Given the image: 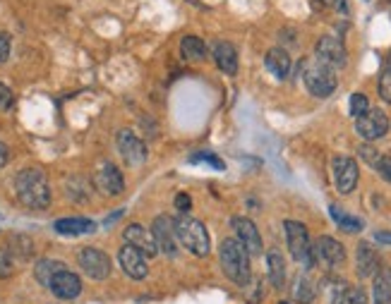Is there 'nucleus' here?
Returning <instances> with one entry per match:
<instances>
[{
    "instance_id": "nucleus-1",
    "label": "nucleus",
    "mask_w": 391,
    "mask_h": 304,
    "mask_svg": "<svg viewBox=\"0 0 391 304\" xmlns=\"http://www.w3.org/2000/svg\"><path fill=\"white\" fill-rule=\"evenodd\" d=\"M15 192H17L19 204L26 209L44 211V209H49V204H51L49 177H46L44 170H39V168L19 170L15 177Z\"/></svg>"
},
{
    "instance_id": "nucleus-2",
    "label": "nucleus",
    "mask_w": 391,
    "mask_h": 304,
    "mask_svg": "<svg viewBox=\"0 0 391 304\" xmlns=\"http://www.w3.org/2000/svg\"><path fill=\"white\" fill-rule=\"evenodd\" d=\"M218 261H221V271L228 281L235 285H248L250 281V254L248 249L238 242V237H226L218 247Z\"/></svg>"
},
{
    "instance_id": "nucleus-3",
    "label": "nucleus",
    "mask_w": 391,
    "mask_h": 304,
    "mask_svg": "<svg viewBox=\"0 0 391 304\" xmlns=\"http://www.w3.org/2000/svg\"><path fill=\"white\" fill-rule=\"evenodd\" d=\"M173 230H176V240H181V244L188 252L195 256H207L211 249L209 242V233L204 228V223H200L197 218H192L188 214H181L173 221Z\"/></svg>"
},
{
    "instance_id": "nucleus-4",
    "label": "nucleus",
    "mask_w": 391,
    "mask_h": 304,
    "mask_svg": "<svg viewBox=\"0 0 391 304\" xmlns=\"http://www.w3.org/2000/svg\"><path fill=\"white\" fill-rule=\"evenodd\" d=\"M303 82L315 98H327L336 91V72L334 68L324 65L322 61H305L303 65Z\"/></svg>"
},
{
    "instance_id": "nucleus-5",
    "label": "nucleus",
    "mask_w": 391,
    "mask_h": 304,
    "mask_svg": "<svg viewBox=\"0 0 391 304\" xmlns=\"http://www.w3.org/2000/svg\"><path fill=\"white\" fill-rule=\"evenodd\" d=\"M283 230H286V242H288L290 256H293L305 271H310L315 266V249H313V244H310L308 228L298 221H286L283 223Z\"/></svg>"
},
{
    "instance_id": "nucleus-6",
    "label": "nucleus",
    "mask_w": 391,
    "mask_h": 304,
    "mask_svg": "<svg viewBox=\"0 0 391 304\" xmlns=\"http://www.w3.org/2000/svg\"><path fill=\"white\" fill-rule=\"evenodd\" d=\"M77 263L91 281H106L111 276V259L106 256V252L96 247H84L79 249Z\"/></svg>"
},
{
    "instance_id": "nucleus-7",
    "label": "nucleus",
    "mask_w": 391,
    "mask_h": 304,
    "mask_svg": "<svg viewBox=\"0 0 391 304\" xmlns=\"http://www.w3.org/2000/svg\"><path fill=\"white\" fill-rule=\"evenodd\" d=\"M355 130L365 142H377L389 132V117L382 108H370L367 113L355 117Z\"/></svg>"
},
{
    "instance_id": "nucleus-8",
    "label": "nucleus",
    "mask_w": 391,
    "mask_h": 304,
    "mask_svg": "<svg viewBox=\"0 0 391 304\" xmlns=\"http://www.w3.org/2000/svg\"><path fill=\"white\" fill-rule=\"evenodd\" d=\"M331 170H334V184L339 194H350L357 187L360 170H357V163L350 156H336L331 161Z\"/></svg>"
},
{
    "instance_id": "nucleus-9",
    "label": "nucleus",
    "mask_w": 391,
    "mask_h": 304,
    "mask_svg": "<svg viewBox=\"0 0 391 304\" xmlns=\"http://www.w3.org/2000/svg\"><path fill=\"white\" fill-rule=\"evenodd\" d=\"M230 226H233V233L238 235V242L243 244L245 249H248L250 256H260L264 252L262 247V235L260 230H257V226L250 218L245 216H235L233 221H230Z\"/></svg>"
},
{
    "instance_id": "nucleus-10",
    "label": "nucleus",
    "mask_w": 391,
    "mask_h": 304,
    "mask_svg": "<svg viewBox=\"0 0 391 304\" xmlns=\"http://www.w3.org/2000/svg\"><path fill=\"white\" fill-rule=\"evenodd\" d=\"M315 53H317V61H322L324 65H329V68L334 70L346 68V61H348L346 46L336 36H322L315 46Z\"/></svg>"
},
{
    "instance_id": "nucleus-11",
    "label": "nucleus",
    "mask_w": 391,
    "mask_h": 304,
    "mask_svg": "<svg viewBox=\"0 0 391 304\" xmlns=\"http://www.w3.org/2000/svg\"><path fill=\"white\" fill-rule=\"evenodd\" d=\"M118 261H121V268L125 271V276L132 281H144L149 273V266H147V256L139 252L137 247L125 242V247L118 252Z\"/></svg>"
},
{
    "instance_id": "nucleus-12",
    "label": "nucleus",
    "mask_w": 391,
    "mask_h": 304,
    "mask_svg": "<svg viewBox=\"0 0 391 304\" xmlns=\"http://www.w3.org/2000/svg\"><path fill=\"white\" fill-rule=\"evenodd\" d=\"M116 144H118V151H121L123 161L128 165H142L144 161H147V147H144V142L132 135L130 130L118 132Z\"/></svg>"
},
{
    "instance_id": "nucleus-13",
    "label": "nucleus",
    "mask_w": 391,
    "mask_h": 304,
    "mask_svg": "<svg viewBox=\"0 0 391 304\" xmlns=\"http://www.w3.org/2000/svg\"><path fill=\"white\" fill-rule=\"evenodd\" d=\"M94 182H96V187L101 189L106 196H118V194H123V189H125L123 173L116 168L113 163H108V161L98 165V170H96V175H94Z\"/></svg>"
},
{
    "instance_id": "nucleus-14",
    "label": "nucleus",
    "mask_w": 391,
    "mask_h": 304,
    "mask_svg": "<svg viewBox=\"0 0 391 304\" xmlns=\"http://www.w3.org/2000/svg\"><path fill=\"white\" fill-rule=\"evenodd\" d=\"M151 235H154L156 240V247L158 252H163L166 256H173L178 254V244H176V230H173V221L166 216H158L154 221V226H151Z\"/></svg>"
},
{
    "instance_id": "nucleus-15",
    "label": "nucleus",
    "mask_w": 391,
    "mask_h": 304,
    "mask_svg": "<svg viewBox=\"0 0 391 304\" xmlns=\"http://www.w3.org/2000/svg\"><path fill=\"white\" fill-rule=\"evenodd\" d=\"M49 290L56 297H61V300H77V297L82 295V281H79L77 273L65 268L61 273L53 276Z\"/></svg>"
},
{
    "instance_id": "nucleus-16",
    "label": "nucleus",
    "mask_w": 391,
    "mask_h": 304,
    "mask_svg": "<svg viewBox=\"0 0 391 304\" xmlns=\"http://www.w3.org/2000/svg\"><path fill=\"white\" fill-rule=\"evenodd\" d=\"M123 237H125V242L132 244V247H137L144 256L158 254V247H156V240H154V235H151V230L139 226V223H132V226L125 228Z\"/></svg>"
},
{
    "instance_id": "nucleus-17",
    "label": "nucleus",
    "mask_w": 391,
    "mask_h": 304,
    "mask_svg": "<svg viewBox=\"0 0 391 304\" xmlns=\"http://www.w3.org/2000/svg\"><path fill=\"white\" fill-rule=\"evenodd\" d=\"M315 259H322L327 266H341L343 261H346V249H343V244L339 240H334V237H320L315 244Z\"/></svg>"
},
{
    "instance_id": "nucleus-18",
    "label": "nucleus",
    "mask_w": 391,
    "mask_h": 304,
    "mask_svg": "<svg viewBox=\"0 0 391 304\" xmlns=\"http://www.w3.org/2000/svg\"><path fill=\"white\" fill-rule=\"evenodd\" d=\"M380 268V256L367 242H360L357 244V252H355V271L360 278H372Z\"/></svg>"
},
{
    "instance_id": "nucleus-19",
    "label": "nucleus",
    "mask_w": 391,
    "mask_h": 304,
    "mask_svg": "<svg viewBox=\"0 0 391 304\" xmlns=\"http://www.w3.org/2000/svg\"><path fill=\"white\" fill-rule=\"evenodd\" d=\"M211 53H214V61H216L218 70L226 72V75H235L238 72V53H235L233 46H230L228 41H216Z\"/></svg>"
},
{
    "instance_id": "nucleus-20",
    "label": "nucleus",
    "mask_w": 391,
    "mask_h": 304,
    "mask_svg": "<svg viewBox=\"0 0 391 304\" xmlns=\"http://www.w3.org/2000/svg\"><path fill=\"white\" fill-rule=\"evenodd\" d=\"M267 276L276 290L286 285V259H283V254L278 249H269L267 252Z\"/></svg>"
},
{
    "instance_id": "nucleus-21",
    "label": "nucleus",
    "mask_w": 391,
    "mask_h": 304,
    "mask_svg": "<svg viewBox=\"0 0 391 304\" xmlns=\"http://www.w3.org/2000/svg\"><path fill=\"white\" fill-rule=\"evenodd\" d=\"M96 230V223L89 221V218H63V221H56V233L68 235V237H77V235H89Z\"/></svg>"
},
{
    "instance_id": "nucleus-22",
    "label": "nucleus",
    "mask_w": 391,
    "mask_h": 304,
    "mask_svg": "<svg viewBox=\"0 0 391 304\" xmlns=\"http://www.w3.org/2000/svg\"><path fill=\"white\" fill-rule=\"evenodd\" d=\"M264 65H267V70L276 79H286L290 75V56L283 48H271V51H267Z\"/></svg>"
},
{
    "instance_id": "nucleus-23",
    "label": "nucleus",
    "mask_w": 391,
    "mask_h": 304,
    "mask_svg": "<svg viewBox=\"0 0 391 304\" xmlns=\"http://www.w3.org/2000/svg\"><path fill=\"white\" fill-rule=\"evenodd\" d=\"M372 300L375 304H391V268L380 266L372 276Z\"/></svg>"
},
{
    "instance_id": "nucleus-24",
    "label": "nucleus",
    "mask_w": 391,
    "mask_h": 304,
    "mask_svg": "<svg viewBox=\"0 0 391 304\" xmlns=\"http://www.w3.org/2000/svg\"><path fill=\"white\" fill-rule=\"evenodd\" d=\"M181 53H183V58L185 61H190V63H202L204 58H207V43L202 41V38H197V36H185L183 41H181Z\"/></svg>"
},
{
    "instance_id": "nucleus-25",
    "label": "nucleus",
    "mask_w": 391,
    "mask_h": 304,
    "mask_svg": "<svg viewBox=\"0 0 391 304\" xmlns=\"http://www.w3.org/2000/svg\"><path fill=\"white\" fill-rule=\"evenodd\" d=\"M68 266H65L63 261H56V259H41L36 263V268H34V276H36V281L41 283L44 288H49L51 285V281H53V276L56 273H61V271H65Z\"/></svg>"
},
{
    "instance_id": "nucleus-26",
    "label": "nucleus",
    "mask_w": 391,
    "mask_h": 304,
    "mask_svg": "<svg viewBox=\"0 0 391 304\" xmlns=\"http://www.w3.org/2000/svg\"><path fill=\"white\" fill-rule=\"evenodd\" d=\"M317 297V288L315 283L308 278V276H298L295 283H293V300L300 302V304H313Z\"/></svg>"
},
{
    "instance_id": "nucleus-27",
    "label": "nucleus",
    "mask_w": 391,
    "mask_h": 304,
    "mask_svg": "<svg viewBox=\"0 0 391 304\" xmlns=\"http://www.w3.org/2000/svg\"><path fill=\"white\" fill-rule=\"evenodd\" d=\"M10 254L17 256V259L22 261H29L31 256H34V244H31V240L22 233L17 235H10Z\"/></svg>"
},
{
    "instance_id": "nucleus-28",
    "label": "nucleus",
    "mask_w": 391,
    "mask_h": 304,
    "mask_svg": "<svg viewBox=\"0 0 391 304\" xmlns=\"http://www.w3.org/2000/svg\"><path fill=\"white\" fill-rule=\"evenodd\" d=\"M329 211H331V218H334V223L343 230V233H360V230H362L360 218L346 214V211H341L339 206H331Z\"/></svg>"
},
{
    "instance_id": "nucleus-29",
    "label": "nucleus",
    "mask_w": 391,
    "mask_h": 304,
    "mask_svg": "<svg viewBox=\"0 0 391 304\" xmlns=\"http://www.w3.org/2000/svg\"><path fill=\"white\" fill-rule=\"evenodd\" d=\"M346 283L339 281V278H327L324 281V300H327V304H339L343 293H346Z\"/></svg>"
},
{
    "instance_id": "nucleus-30",
    "label": "nucleus",
    "mask_w": 391,
    "mask_h": 304,
    "mask_svg": "<svg viewBox=\"0 0 391 304\" xmlns=\"http://www.w3.org/2000/svg\"><path fill=\"white\" fill-rule=\"evenodd\" d=\"M339 304H367V295L362 288H346Z\"/></svg>"
},
{
    "instance_id": "nucleus-31",
    "label": "nucleus",
    "mask_w": 391,
    "mask_h": 304,
    "mask_svg": "<svg viewBox=\"0 0 391 304\" xmlns=\"http://www.w3.org/2000/svg\"><path fill=\"white\" fill-rule=\"evenodd\" d=\"M370 110V101L365 94H353L350 96V115L353 117H360L362 113Z\"/></svg>"
},
{
    "instance_id": "nucleus-32",
    "label": "nucleus",
    "mask_w": 391,
    "mask_h": 304,
    "mask_svg": "<svg viewBox=\"0 0 391 304\" xmlns=\"http://www.w3.org/2000/svg\"><path fill=\"white\" fill-rule=\"evenodd\" d=\"M357 156H360L367 165H372V168H377V165H380V161H382V154L377 149L370 147V144H362V147L357 149Z\"/></svg>"
},
{
    "instance_id": "nucleus-33",
    "label": "nucleus",
    "mask_w": 391,
    "mask_h": 304,
    "mask_svg": "<svg viewBox=\"0 0 391 304\" xmlns=\"http://www.w3.org/2000/svg\"><path fill=\"white\" fill-rule=\"evenodd\" d=\"M12 271H15V261H12V254L8 249L0 247V278H10Z\"/></svg>"
},
{
    "instance_id": "nucleus-34",
    "label": "nucleus",
    "mask_w": 391,
    "mask_h": 304,
    "mask_svg": "<svg viewBox=\"0 0 391 304\" xmlns=\"http://www.w3.org/2000/svg\"><path fill=\"white\" fill-rule=\"evenodd\" d=\"M380 96L387 103H391V68L384 70L382 77H380Z\"/></svg>"
},
{
    "instance_id": "nucleus-35",
    "label": "nucleus",
    "mask_w": 391,
    "mask_h": 304,
    "mask_svg": "<svg viewBox=\"0 0 391 304\" xmlns=\"http://www.w3.org/2000/svg\"><path fill=\"white\" fill-rule=\"evenodd\" d=\"M8 58H10V34L0 31V65L8 63Z\"/></svg>"
},
{
    "instance_id": "nucleus-36",
    "label": "nucleus",
    "mask_w": 391,
    "mask_h": 304,
    "mask_svg": "<svg viewBox=\"0 0 391 304\" xmlns=\"http://www.w3.org/2000/svg\"><path fill=\"white\" fill-rule=\"evenodd\" d=\"M12 101H15V96H12V91L5 87V84H0V110H8Z\"/></svg>"
},
{
    "instance_id": "nucleus-37",
    "label": "nucleus",
    "mask_w": 391,
    "mask_h": 304,
    "mask_svg": "<svg viewBox=\"0 0 391 304\" xmlns=\"http://www.w3.org/2000/svg\"><path fill=\"white\" fill-rule=\"evenodd\" d=\"M317 8H327V10H346V0H315Z\"/></svg>"
},
{
    "instance_id": "nucleus-38",
    "label": "nucleus",
    "mask_w": 391,
    "mask_h": 304,
    "mask_svg": "<svg viewBox=\"0 0 391 304\" xmlns=\"http://www.w3.org/2000/svg\"><path fill=\"white\" fill-rule=\"evenodd\" d=\"M377 170H380V175L384 177L387 182H391V156H382L380 165H377Z\"/></svg>"
},
{
    "instance_id": "nucleus-39",
    "label": "nucleus",
    "mask_w": 391,
    "mask_h": 304,
    "mask_svg": "<svg viewBox=\"0 0 391 304\" xmlns=\"http://www.w3.org/2000/svg\"><path fill=\"white\" fill-rule=\"evenodd\" d=\"M192 161H209V163L214 165V168H218V170L226 168V165H223V161H218V158H216L214 154H197L195 158H192Z\"/></svg>"
},
{
    "instance_id": "nucleus-40",
    "label": "nucleus",
    "mask_w": 391,
    "mask_h": 304,
    "mask_svg": "<svg viewBox=\"0 0 391 304\" xmlns=\"http://www.w3.org/2000/svg\"><path fill=\"white\" fill-rule=\"evenodd\" d=\"M190 206H192V199H190L188 194H178L176 196V209L181 211V214H188Z\"/></svg>"
},
{
    "instance_id": "nucleus-41",
    "label": "nucleus",
    "mask_w": 391,
    "mask_h": 304,
    "mask_svg": "<svg viewBox=\"0 0 391 304\" xmlns=\"http://www.w3.org/2000/svg\"><path fill=\"white\" fill-rule=\"evenodd\" d=\"M375 240L380 242V244H389V247H391V230H377Z\"/></svg>"
},
{
    "instance_id": "nucleus-42",
    "label": "nucleus",
    "mask_w": 391,
    "mask_h": 304,
    "mask_svg": "<svg viewBox=\"0 0 391 304\" xmlns=\"http://www.w3.org/2000/svg\"><path fill=\"white\" fill-rule=\"evenodd\" d=\"M8 161H10V151H8V147H5L3 142H0V168H3V165H8Z\"/></svg>"
},
{
    "instance_id": "nucleus-43",
    "label": "nucleus",
    "mask_w": 391,
    "mask_h": 304,
    "mask_svg": "<svg viewBox=\"0 0 391 304\" xmlns=\"http://www.w3.org/2000/svg\"><path fill=\"white\" fill-rule=\"evenodd\" d=\"M389 68H391V53H389Z\"/></svg>"
}]
</instances>
